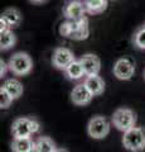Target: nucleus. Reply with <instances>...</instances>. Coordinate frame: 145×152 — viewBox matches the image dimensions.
Masks as SVG:
<instances>
[{
	"label": "nucleus",
	"mask_w": 145,
	"mask_h": 152,
	"mask_svg": "<svg viewBox=\"0 0 145 152\" xmlns=\"http://www.w3.org/2000/svg\"><path fill=\"white\" fill-rule=\"evenodd\" d=\"M59 33L61 36L66 37V38H71L74 41H82L86 39L88 37V20L87 18H82L78 20H67L61 24L59 27Z\"/></svg>",
	"instance_id": "obj_1"
},
{
	"label": "nucleus",
	"mask_w": 145,
	"mask_h": 152,
	"mask_svg": "<svg viewBox=\"0 0 145 152\" xmlns=\"http://www.w3.org/2000/svg\"><path fill=\"white\" fill-rule=\"evenodd\" d=\"M123 145L131 152H140L145 148V131L140 127H133L124 132Z\"/></svg>",
	"instance_id": "obj_2"
},
{
	"label": "nucleus",
	"mask_w": 145,
	"mask_h": 152,
	"mask_svg": "<svg viewBox=\"0 0 145 152\" xmlns=\"http://www.w3.org/2000/svg\"><path fill=\"white\" fill-rule=\"evenodd\" d=\"M8 67L14 75L24 76L29 74L33 69V61H32L30 56L25 52H17L10 57Z\"/></svg>",
	"instance_id": "obj_3"
},
{
	"label": "nucleus",
	"mask_w": 145,
	"mask_h": 152,
	"mask_svg": "<svg viewBox=\"0 0 145 152\" xmlns=\"http://www.w3.org/2000/svg\"><path fill=\"white\" fill-rule=\"evenodd\" d=\"M112 124H114L119 131L126 132L135 127L136 123V115L131 109L128 108H120L118 110H115L114 115H112Z\"/></svg>",
	"instance_id": "obj_4"
},
{
	"label": "nucleus",
	"mask_w": 145,
	"mask_h": 152,
	"mask_svg": "<svg viewBox=\"0 0 145 152\" xmlns=\"http://www.w3.org/2000/svg\"><path fill=\"white\" fill-rule=\"evenodd\" d=\"M88 136L95 140H102L109 134L110 132V123L102 115H96L91 118L87 126Z\"/></svg>",
	"instance_id": "obj_5"
},
{
	"label": "nucleus",
	"mask_w": 145,
	"mask_h": 152,
	"mask_svg": "<svg viewBox=\"0 0 145 152\" xmlns=\"http://www.w3.org/2000/svg\"><path fill=\"white\" fill-rule=\"evenodd\" d=\"M73 61H74V55L69 48L58 47V48L54 50L52 62H53V66H56L57 69L66 70L69 66V64H72Z\"/></svg>",
	"instance_id": "obj_6"
},
{
	"label": "nucleus",
	"mask_w": 145,
	"mask_h": 152,
	"mask_svg": "<svg viewBox=\"0 0 145 152\" xmlns=\"http://www.w3.org/2000/svg\"><path fill=\"white\" fill-rule=\"evenodd\" d=\"M135 66L129 58H120L114 66V75L119 80H130L134 76Z\"/></svg>",
	"instance_id": "obj_7"
},
{
	"label": "nucleus",
	"mask_w": 145,
	"mask_h": 152,
	"mask_svg": "<svg viewBox=\"0 0 145 152\" xmlns=\"http://www.w3.org/2000/svg\"><path fill=\"white\" fill-rule=\"evenodd\" d=\"M33 119L29 118H18L13 122L12 132L14 138H22V137H30L33 134V128H32Z\"/></svg>",
	"instance_id": "obj_8"
},
{
	"label": "nucleus",
	"mask_w": 145,
	"mask_h": 152,
	"mask_svg": "<svg viewBox=\"0 0 145 152\" xmlns=\"http://www.w3.org/2000/svg\"><path fill=\"white\" fill-rule=\"evenodd\" d=\"M93 95L85 84H78L71 91V100L76 105H86L92 100Z\"/></svg>",
	"instance_id": "obj_9"
},
{
	"label": "nucleus",
	"mask_w": 145,
	"mask_h": 152,
	"mask_svg": "<svg viewBox=\"0 0 145 152\" xmlns=\"http://www.w3.org/2000/svg\"><path fill=\"white\" fill-rule=\"evenodd\" d=\"M85 13H86L85 4L79 1V0L69 1L63 9V14L68 20H78V19L85 18Z\"/></svg>",
	"instance_id": "obj_10"
},
{
	"label": "nucleus",
	"mask_w": 145,
	"mask_h": 152,
	"mask_svg": "<svg viewBox=\"0 0 145 152\" xmlns=\"http://www.w3.org/2000/svg\"><path fill=\"white\" fill-rule=\"evenodd\" d=\"M79 62L82 64L83 70H85L86 76L91 75H99L101 70V61L96 55L87 53L79 58Z\"/></svg>",
	"instance_id": "obj_11"
},
{
	"label": "nucleus",
	"mask_w": 145,
	"mask_h": 152,
	"mask_svg": "<svg viewBox=\"0 0 145 152\" xmlns=\"http://www.w3.org/2000/svg\"><path fill=\"white\" fill-rule=\"evenodd\" d=\"M83 84L87 86V89L91 91V94L93 96H97V95H101L105 90V83L99 75H91L87 76L85 79Z\"/></svg>",
	"instance_id": "obj_12"
},
{
	"label": "nucleus",
	"mask_w": 145,
	"mask_h": 152,
	"mask_svg": "<svg viewBox=\"0 0 145 152\" xmlns=\"http://www.w3.org/2000/svg\"><path fill=\"white\" fill-rule=\"evenodd\" d=\"M13 152H34L35 142L30 137H22V138H14L12 142Z\"/></svg>",
	"instance_id": "obj_13"
},
{
	"label": "nucleus",
	"mask_w": 145,
	"mask_h": 152,
	"mask_svg": "<svg viewBox=\"0 0 145 152\" xmlns=\"http://www.w3.org/2000/svg\"><path fill=\"white\" fill-rule=\"evenodd\" d=\"M3 88L5 89V91L10 95L13 99H18L19 96H22L23 91V85L20 81H18L17 79H8L5 83L3 84Z\"/></svg>",
	"instance_id": "obj_14"
},
{
	"label": "nucleus",
	"mask_w": 145,
	"mask_h": 152,
	"mask_svg": "<svg viewBox=\"0 0 145 152\" xmlns=\"http://www.w3.org/2000/svg\"><path fill=\"white\" fill-rule=\"evenodd\" d=\"M1 18L8 23V26L10 28L18 27L22 22V14L15 8H9L6 10H4L1 14Z\"/></svg>",
	"instance_id": "obj_15"
},
{
	"label": "nucleus",
	"mask_w": 145,
	"mask_h": 152,
	"mask_svg": "<svg viewBox=\"0 0 145 152\" xmlns=\"http://www.w3.org/2000/svg\"><path fill=\"white\" fill-rule=\"evenodd\" d=\"M64 71H66V76L69 80H79L86 75L79 60H74L72 64H69V66Z\"/></svg>",
	"instance_id": "obj_16"
},
{
	"label": "nucleus",
	"mask_w": 145,
	"mask_h": 152,
	"mask_svg": "<svg viewBox=\"0 0 145 152\" xmlns=\"http://www.w3.org/2000/svg\"><path fill=\"white\" fill-rule=\"evenodd\" d=\"M83 4L88 14H100L107 8V0H85Z\"/></svg>",
	"instance_id": "obj_17"
},
{
	"label": "nucleus",
	"mask_w": 145,
	"mask_h": 152,
	"mask_svg": "<svg viewBox=\"0 0 145 152\" xmlns=\"http://www.w3.org/2000/svg\"><path fill=\"white\" fill-rule=\"evenodd\" d=\"M56 145L49 137H39L35 141V150L34 152H54Z\"/></svg>",
	"instance_id": "obj_18"
},
{
	"label": "nucleus",
	"mask_w": 145,
	"mask_h": 152,
	"mask_svg": "<svg viewBox=\"0 0 145 152\" xmlns=\"http://www.w3.org/2000/svg\"><path fill=\"white\" fill-rule=\"evenodd\" d=\"M15 42H17V37L10 29L0 33V48L1 50L5 51V50L12 48L15 45Z\"/></svg>",
	"instance_id": "obj_19"
},
{
	"label": "nucleus",
	"mask_w": 145,
	"mask_h": 152,
	"mask_svg": "<svg viewBox=\"0 0 145 152\" xmlns=\"http://www.w3.org/2000/svg\"><path fill=\"white\" fill-rule=\"evenodd\" d=\"M134 45L138 47V48L145 50V27L143 26L141 28L135 32L134 34Z\"/></svg>",
	"instance_id": "obj_20"
},
{
	"label": "nucleus",
	"mask_w": 145,
	"mask_h": 152,
	"mask_svg": "<svg viewBox=\"0 0 145 152\" xmlns=\"http://www.w3.org/2000/svg\"><path fill=\"white\" fill-rule=\"evenodd\" d=\"M13 100L14 99L5 91V89L3 86L0 88V107H1V109H8Z\"/></svg>",
	"instance_id": "obj_21"
},
{
	"label": "nucleus",
	"mask_w": 145,
	"mask_h": 152,
	"mask_svg": "<svg viewBox=\"0 0 145 152\" xmlns=\"http://www.w3.org/2000/svg\"><path fill=\"white\" fill-rule=\"evenodd\" d=\"M9 28H10V27L8 26V23H6L5 20H4L3 18H0V33H3V32L8 31Z\"/></svg>",
	"instance_id": "obj_22"
},
{
	"label": "nucleus",
	"mask_w": 145,
	"mask_h": 152,
	"mask_svg": "<svg viewBox=\"0 0 145 152\" xmlns=\"http://www.w3.org/2000/svg\"><path fill=\"white\" fill-rule=\"evenodd\" d=\"M0 66H1V67H0V76H4V75H5L6 69H9V67H8V65H6L5 62H4L3 60L0 61Z\"/></svg>",
	"instance_id": "obj_23"
},
{
	"label": "nucleus",
	"mask_w": 145,
	"mask_h": 152,
	"mask_svg": "<svg viewBox=\"0 0 145 152\" xmlns=\"http://www.w3.org/2000/svg\"><path fill=\"white\" fill-rule=\"evenodd\" d=\"M32 3H35V4H40V3H43V1H45V0H30Z\"/></svg>",
	"instance_id": "obj_24"
},
{
	"label": "nucleus",
	"mask_w": 145,
	"mask_h": 152,
	"mask_svg": "<svg viewBox=\"0 0 145 152\" xmlns=\"http://www.w3.org/2000/svg\"><path fill=\"white\" fill-rule=\"evenodd\" d=\"M54 152H68L66 148H57V150H56Z\"/></svg>",
	"instance_id": "obj_25"
},
{
	"label": "nucleus",
	"mask_w": 145,
	"mask_h": 152,
	"mask_svg": "<svg viewBox=\"0 0 145 152\" xmlns=\"http://www.w3.org/2000/svg\"><path fill=\"white\" fill-rule=\"evenodd\" d=\"M144 77H145V72H144Z\"/></svg>",
	"instance_id": "obj_26"
},
{
	"label": "nucleus",
	"mask_w": 145,
	"mask_h": 152,
	"mask_svg": "<svg viewBox=\"0 0 145 152\" xmlns=\"http://www.w3.org/2000/svg\"><path fill=\"white\" fill-rule=\"evenodd\" d=\"M144 27H145V24H144Z\"/></svg>",
	"instance_id": "obj_27"
}]
</instances>
